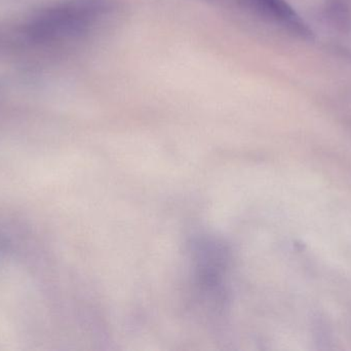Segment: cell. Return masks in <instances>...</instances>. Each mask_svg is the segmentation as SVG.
<instances>
[{
    "label": "cell",
    "instance_id": "7a4b0ae2",
    "mask_svg": "<svg viewBox=\"0 0 351 351\" xmlns=\"http://www.w3.org/2000/svg\"><path fill=\"white\" fill-rule=\"evenodd\" d=\"M254 10L284 27L293 34L305 39L313 37L308 25L297 14L296 10L286 0H245Z\"/></svg>",
    "mask_w": 351,
    "mask_h": 351
},
{
    "label": "cell",
    "instance_id": "6da1fadb",
    "mask_svg": "<svg viewBox=\"0 0 351 351\" xmlns=\"http://www.w3.org/2000/svg\"><path fill=\"white\" fill-rule=\"evenodd\" d=\"M109 10V0H65L33 16L26 32L43 43L73 38L88 32Z\"/></svg>",
    "mask_w": 351,
    "mask_h": 351
},
{
    "label": "cell",
    "instance_id": "3957f363",
    "mask_svg": "<svg viewBox=\"0 0 351 351\" xmlns=\"http://www.w3.org/2000/svg\"><path fill=\"white\" fill-rule=\"evenodd\" d=\"M8 249V242L1 234H0V258Z\"/></svg>",
    "mask_w": 351,
    "mask_h": 351
}]
</instances>
